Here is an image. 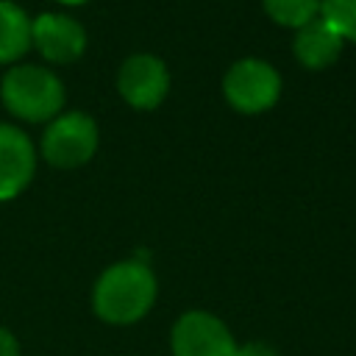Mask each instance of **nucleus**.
I'll list each match as a JSON object with an SVG mask.
<instances>
[{
	"label": "nucleus",
	"instance_id": "1a4fd4ad",
	"mask_svg": "<svg viewBox=\"0 0 356 356\" xmlns=\"http://www.w3.org/2000/svg\"><path fill=\"white\" fill-rule=\"evenodd\" d=\"M342 44H345V39L337 33V28L323 17H314L312 22L298 28L292 50L303 67L323 70V67L337 61V56L342 53Z\"/></svg>",
	"mask_w": 356,
	"mask_h": 356
},
{
	"label": "nucleus",
	"instance_id": "39448f33",
	"mask_svg": "<svg viewBox=\"0 0 356 356\" xmlns=\"http://www.w3.org/2000/svg\"><path fill=\"white\" fill-rule=\"evenodd\" d=\"M228 325L209 312H186L172 325V353L175 356H236Z\"/></svg>",
	"mask_w": 356,
	"mask_h": 356
},
{
	"label": "nucleus",
	"instance_id": "4468645a",
	"mask_svg": "<svg viewBox=\"0 0 356 356\" xmlns=\"http://www.w3.org/2000/svg\"><path fill=\"white\" fill-rule=\"evenodd\" d=\"M236 356H275V350L264 342H250V345H242L236 350Z\"/></svg>",
	"mask_w": 356,
	"mask_h": 356
},
{
	"label": "nucleus",
	"instance_id": "20e7f679",
	"mask_svg": "<svg viewBox=\"0 0 356 356\" xmlns=\"http://www.w3.org/2000/svg\"><path fill=\"white\" fill-rule=\"evenodd\" d=\"M225 100L242 114H259L275 106L281 95V78L273 64L261 58L236 61L222 78Z\"/></svg>",
	"mask_w": 356,
	"mask_h": 356
},
{
	"label": "nucleus",
	"instance_id": "ddd939ff",
	"mask_svg": "<svg viewBox=\"0 0 356 356\" xmlns=\"http://www.w3.org/2000/svg\"><path fill=\"white\" fill-rule=\"evenodd\" d=\"M0 356H19V345L17 337L6 328H0Z\"/></svg>",
	"mask_w": 356,
	"mask_h": 356
},
{
	"label": "nucleus",
	"instance_id": "f8f14e48",
	"mask_svg": "<svg viewBox=\"0 0 356 356\" xmlns=\"http://www.w3.org/2000/svg\"><path fill=\"white\" fill-rule=\"evenodd\" d=\"M320 17L328 19L345 42H356V0H320Z\"/></svg>",
	"mask_w": 356,
	"mask_h": 356
},
{
	"label": "nucleus",
	"instance_id": "0eeeda50",
	"mask_svg": "<svg viewBox=\"0 0 356 356\" xmlns=\"http://www.w3.org/2000/svg\"><path fill=\"white\" fill-rule=\"evenodd\" d=\"M31 44L56 64H70L83 56L86 50V31L78 19L67 14L44 11L31 19Z\"/></svg>",
	"mask_w": 356,
	"mask_h": 356
},
{
	"label": "nucleus",
	"instance_id": "7ed1b4c3",
	"mask_svg": "<svg viewBox=\"0 0 356 356\" xmlns=\"http://www.w3.org/2000/svg\"><path fill=\"white\" fill-rule=\"evenodd\" d=\"M97 150V125L83 111L58 114L47 122L42 136V156L61 170L86 164Z\"/></svg>",
	"mask_w": 356,
	"mask_h": 356
},
{
	"label": "nucleus",
	"instance_id": "9b49d317",
	"mask_svg": "<svg viewBox=\"0 0 356 356\" xmlns=\"http://www.w3.org/2000/svg\"><path fill=\"white\" fill-rule=\"evenodd\" d=\"M261 3L273 22L295 31L312 22L314 17H320V0H261Z\"/></svg>",
	"mask_w": 356,
	"mask_h": 356
},
{
	"label": "nucleus",
	"instance_id": "2eb2a0df",
	"mask_svg": "<svg viewBox=\"0 0 356 356\" xmlns=\"http://www.w3.org/2000/svg\"><path fill=\"white\" fill-rule=\"evenodd\" d=\"M56 3H61V6H81V3H86V0H56Z\"/></svg>",
	"mask_w": 356,
	"mask_h": 356
},
{
	"label": "nucleus",
	"instance_id": "f03ea898",
	"mask_svg": "<svg viewBox=\"0 0 356 356\" xmlns=\"http://www.w3.org/2000/svg\"><path fill=\"white\" fill-rule=\"evenodd\" d=\"M0 97H3V106L14 117L28 120V122H47L58 117L64 106V86L44 67L19 64L3 75Z\"/></svg>",
	"mask_w": 356,
	"mask_h": 356
},
{
	"label": "nucleus",
	"instance_id": "9d476101",
	"mask_svg": "<svg viewBox=\"0 0 356 356\" xmlns=\"http://www.w3.org/2000/svg\"><path fill=\"white\" fill-rule=\"evenodd\" d=\"M31 47V17L11 0H0V64L17 61Z\"/></svg>",
	"mask_w": 356,
	"mask_h": 356
},
{
	"label": "nucleus",
	"instance_id": "6e6552de",
	"mask_svg": "<svg viewBox=\"0 0 356 356\" xmlns=\"http://www.w3.org/2000/svg\"><path fill=\"white\" fill-rule=\"evenodd\" d=\"M36 150L25 131L0 122V200L17 197L33 178Z\"/></svg>",
	"mask_w": 356,
	"mask_h": 356
},
{
	"label": "nucleus",
	"instance_id": "423d86ee",
	"mask_svg": "<svg viewBox=\"0 0 356 356\" xmlns=\"http://www.w3.org/2000/svg\"><path fill=\"white\" fill-rule=\"evenodd\" d=\"M117 89L128 106L147 111L164 100L170 89V72L161 58L150 53H136L122 61L117 75Z\"/></svg>",
	"mask_w": 356,
	"mask_h": 356
},
{
	"label": "nucleus",
	"instance_id": "f257e3e1",
	"mask_svg": "<svg viewBox=\"0 0 356 356\" xmlns=\"http://www.w3.org/2000/svg\"><path fill=\"white\" fill-rule=\"evenodd\" d=\"M156 300V275L145 261H117L95 284L92 309L111 325L136 323Z\"/></svg>",
	"mask_w": 356,
	"mask_h": 356
}]
</instances>
